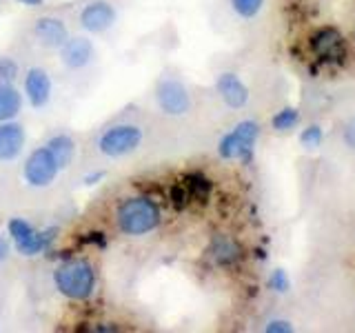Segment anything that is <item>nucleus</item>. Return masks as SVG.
Returning a JSON list of instances; mask_svg holds the SVG:
<instances>
[{"mask_svg": "<svg viewBox=\"0 0 355 333\" xmlns=\"http://www.w3.org/2000/svg\"><path fill=\"white\" fill-rule=\"evenodd\" d=\"M160 209L149 198H127L116 209V225L127 236H144L160 225Z\"/></svg>", "mask_w": 355, "mask_h": 333, "instance_id": "obj_1", "label": "nucleus"}, {"mask_svg": "<svg viewBox=\"0 0 355 333\" xmlns=\"http://www.w3.org/2000/svg\"><path fill=\"white\" fill-rule=\"evenodd\" d=\"M55 289L69 300H87L94 293L96 271L87 260H69L53 271Z\"/></svg>", "mask_w": 355, "mask_h": 333, "instance_id": "obj_2", "label": "nucleus"}, {"mask_svg": "<svg viewBox=\"0 0 355 333\" xmlns=\"http://www.w3.org/2000/svg\"><path fill=\"white\" fill-rule=\"evenodd\" d=\"M258 136H260L258 122L244 120L231 133H227V136L220 140L218 153L225 160H238V158L247 160L253 151V144H255V140H258Z\"/></svg>", "mask_w": 355, "mask_h": 333, "instance_id": "obj_3", "label": "nucleus"}, {"mask_svg": "<svg viewBox=\"0 0 355 333\" xmlns=\"http://www.w3.org/2000/svg\"><path fill=\"white\" fill-rule=\"evenodd\" d=\"M142 140V131L133 125H118L111 127L103 133V138L98 142V149L109 158H120L127 155L138 147Z\"/></svg>", "mask_w": 355, "mask_h": 333, "instance_id": "obj_4", "label": "nucleus"}, {"mask_svg": "<svg viewBox=\"0 0 355 333\" xmlns=\"http://www.w3.org/2000/svg\"><path fill=\"white\" fill-rule=\"evenodd\" d=\"M25 180L31 187H47L55 180L60 166L55 162V158L51 155V151L47 147H40L36 151H31V155L25 162Z\"/></svg>", "mask_w": 355, "mask_h": 333, "instance_id": "obj_5", "label": "nucleus"}, {"mask_svg": "<svg viewBox=\"0 0 355 333\" xmlns=\"http://www.w3.org/2000/svg\"><path fill=\"white\" fill-rule=\"evenodd\" d=\"M311 51L320 62H342L347 56V42L333 27H322L311 36Z\"/></svg>", "mask_w": 355, "mask_h": 333, "instance_id": "obj_6", "label": "nucleus"}, {"mask_svg": "<svg viewBox=\"0 0 355 333\" xmlns=\"http://www.w3.org/2000/svg\"><path fill=\"white\" fill-rule=\"evenodd\" d=\"M7 231L11 236V242L16 244V249L22 253V255H36L40 253L44 247H47V233H40L33 229L29 222L20 220V218H14L7 225Z\"/></svg>", "mask_w": 355, "mask_h": 333, "instance_id": "obj_7", "label": "nucleus"}, {"mask_svg": "<svg viewBox=\"0 0 355 333\" xmlns=\"http://www.w3.org/2000/svg\"><path fill=\"white\" fill-rule=\"evenodd\" d=\"M158 105L164 114L169 116H182L191 107V100H189L187 87L175 80V78H166L158 85Z\"/></svg>", "mask_w": 355, "mask_h": 333, "instance_id": "obj_8", "label": "nucleus"}, {"mask_svg": "<svg viewBox=\"0 0 355 333\" xmlns=\"http://www.w3.org/2000/svg\"><path fill=\"white\" fill-rule=\"evenodd\" d=\"M116 20V11L105 0H96V3H89L80 11V25L92 31V33H103L107 31Z\"/></svg>", "mask_w": 355, "mask_h": 333, "instance_id": "obj_9", "label": "nucleus"}, {"mask_svg": "<svg viewBox=\"0 0 355 333\" xmlns=\"http://www.w3.org/2000/svg\"><path fill=\"white\" fill-rule=\"evenodd\" d=\"M218 94L225 100V105L231 109H242L249 103V89L244 85L236 74H222L218 78Z\"/></svg>", "mask_w": 355, "mask_h": 333, "instance_id": "obj_10", "label": "nucleus"}, {"mask_svg": "<svg viewBox=\"0 0 355 333\" xmlns=\"http://www.w3.org/2000/svg\"><path fill=\"white\" fill-rule=\"evenodd\" d=\"M60 58L69 69H83L94 58V44L89 38H71L60 47Z\"/></svg>", "mask_w": 355, "mask_h": 333, "instance_id": "obj_11", "label": "nucleus"}, {"mask_svg": "<svg viewBox=\"0 0 355 333\" xmlns=\"http://www.w3.org/2000/svg\"><path fill=\"white\" fill-rule=\"evenodd\" d=\"M25 92L33 107H44L51 98V80L44 69L33 67L25 76Z\"/></svg>", "mask_w": 355, "mask_h": 333, "instance_id": "obj_12", "label": "nucleus"}, {"mask_svg": "<svg viewBox=\"0 0 355 333\" xmlns=\"http://www.w3.org/2000/svg\"><path fill=\"white\" fill-rule=\"evenodd\" d=\"M33 36L47 49H60L67 42V27L58 18H40L33 27Z\"/></svg>", "mask_w": 355, "mask_h": 333, "instance_id": "obj_13", "label": "nucleus"}, {"mask_svg": "<svg viewBox=\"0 0 355 333\" xmlns=\"http://www.w3.org/2000/svg\"><path fill=\"white\" fill-rule=\"evenodd\" d=\"M25 147V129L18 122H3L0 125V160H14Z\"/></svg>", "mask_w": 355, "mask_h": 333, "instance_id": "obj_14", "label": "nucleus"}, {"mask_svg": "<svg viewBox=\"0 0 355 333\" xmlns=\"http://www.w3.org/2000/svg\"><path fill=\"white\" fill-rule=\"evenodd\" d=\"M51 155L55 158V162H58L60 169H64V166H69L73 162V155H76V142L71 136H67V133H58V136L49 138V142L44 144Z\"/></svg>", "mask_w": 355, "mask_h": 333, "instance_id": "obj_15", "label": "nucleus"}, {"mask_svg": "<svg viewBox=\"0 0 355 333\" xmlns=\"http://www.w3.org/2000/svg\"><path fill=\"white\" fill-rule=\"evenodd\" d=\"M22 105L20 94L11 83H0V122H7L14 118Z\"/></svg>", "mask_w": 355, "mask_h": 333, "instance_id": "obj_16", "label": "nucleus"}, {"mask_svg": "<svg viewBox=\"0 0 355 333\" xmlns=\"http://www.w3.org/2000/svg\"><path fill=\"white\" fill-rule=\"evenodd\" d=\"M240 247L231 238H216L211 244V255L218 264H233L240 258Z\"/></svg>", "mask_w": 355, "mask_h": 333, "instance_id": "obj_17", "label": "nucleus"}, {"mask_svg": "<svg viewBox=\"0 0 355 333\" xmlns=\"http://www.w3.org/2000/svg\"><path fill=\"white\" fill-rule=\"evenodd\" d=\"M297 120H300L297 109H293V107H284V109H280V111H277V114L273 116L271 125H273L275 131H291V129L297 125Z\"/></svg>", "mask_w": 355, "mask_h": 333, "instance_id": "obj_18", "label": "nucleus"}, {"mask_svg": "<svg viewBox=\"0 0 355 333\" xmlns=\"http://www.w3.org/2000/svg\"><path fill=\"white\" fill-rule=\"evenodd\" d=\"M231 5L240 18H255L260 14L264 0H231Z\"/></svg>", "mask_w": 355, "mask_h": 333, "instance_id": "obj_19", "label": "nucleus"}, {"mask_svg": "<svg viewBox=\"0 0 355 333\" xmlns=\"http://www.w3.org/2000/svg\"><path fill=\"white\" fill-rule=\"evenodd\" d=\"M322 138H324V131H322V127H318V125H311L300 133V142H302L304 147H318Z\"/></svg>", "mask_w": 355, "mask_h": 333, "instance_id": "obj_20", "label": "nucleus"}, {"mask_svg": "<svg viewBox=\"0 0 355 333\" xmlns=\"http://www.w3.org/2000/svg\"><path fill=\"white\" fill-rule=\"evenodd\" d=\"M18 76V65L14 58H0V83H14Z\"/></svg>", "mask_w": 355, "mask_h": 333, "instance_id": "obj_21", "label": "nucleus"}, {"mask_svg": "<svg viewBox=\"0 0 355 333\" xmlns=\"http://www.w3.org/2000/svg\"><path fill=\"white\" fill-rule=\"evenodd\" d=\"M189 194L207 196L209 194V180H205L202 176H189Z\"/></svg>", "mask_w": 355, "mask_h": 333, "instance_id": "obj_22", "label": "nucleus"}, {"mask_svg": "<svg viewBox=\"0 0 355 333\" xmlns=\"http://www.w3.org/2000/svg\"><path fill=\"white\" fill-rule=\"evenodd\" d=\"M269 287L273 289V291H286L288 289V278H286V273L282 271V269H275L273 273H271V278H269Z\"/></svg>", "mask_w": 355, "mask_h": 333, "instance_id": "obj_23", "label": "nucleus"}, {"mask_svg": "<svg viewBox=\"0 0 355 333\" xmlns=\"http://www.w3.org/2000/svg\"><path fill=\"white\" fill-rule=\"evenodd\" d=\"M264 331L266 333H288V331H293V327H291V322H286V320H271V322H266Z\"/></svg>", "mask_w": 355, "mask_h": 333, "instance_id": "obj_24", "label": "nucleus"}, {"mask_svg": "<svg viewBox=\"0 0 355 333\" xmlns=\"http://www.w3.org/2000/svg\"><path fill=\"white\" fill-rule=\"evenodd\" d=\"M344 142H347L351 149H355V118H351L347 125H344Z\"/></svg>", "mask_w": 355, "mask_h": 333, "instance_id": "obj_25", "label": "nucleus"}, {"mask_svg": "<svg viewBox=\"0 0 355 333\" xmlns=\"http://www.w3.org/2000/svg\"><path fill=\"white\" fill-rule=\"evenodd\" d=\"M7 255H9V242L3 233H0V262L7 260Z\"/></svg>", "mask_w": 355, "mask_h": 333, "instance_id": "obj_26", "label": "nucleus"}, {"mask_svg": "<svg viewBox=\"0 0 355 333\" xmlns=\"http://www.w3.org/2000/svg\"><path fill=\"white\" fill-rule=\"evenodd\" d=\"M20 3H25V5H31V7H38L42 0H20Z\"/></svg>", "mask_w": 355, "mask_h": 333, "instance_id": "obj_27", "label": "nucleus"}]
</instances>
